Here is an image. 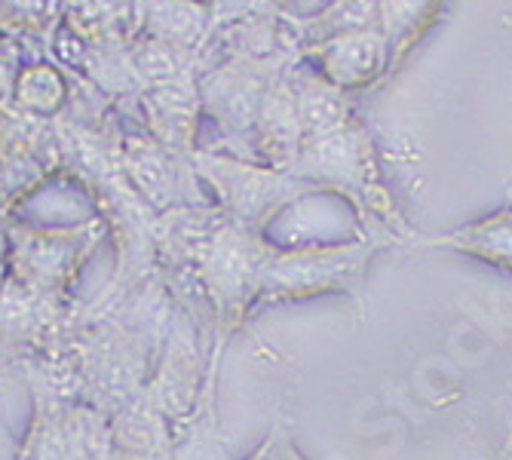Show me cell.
<instances>
[{"label": "cell", "instance_id": "cell-11", "mask_svg": "<svg viewBox=\"0 0 512 460\" xmlns=\"http://www.w3.org/2000/svg\"><path fill=\"white\" fill-rule=\"evenodd\" d=\"M411 243L427 246V249H448L454 255L473 258L488 267L512 273V206H503L467 224H457L448 234L414 237Z\"/></svg>", "mask_w": 512, "mask_h": 460}, {"label": "cell", "instance_id": "cell-12", "mask_svg": "<svg viewBox=\"0 0 512 460\" xmlns=\"http://www.w3.org/2000/svg\"><path fill=\"white\" fill-rule=\"evenodd\" d=\"M108 424L117 454L126 457H163L178 442L175 424L154 405L145 390L120 405L108 418Z\"/></svg>", "mask_w": 512, "mask_h": 460}, {"label": "cell", "instance_id": "cell-20", "mask_svg": "<svg viewBox=\"0 0 512 460\" xmlns=\"http://www.w3.org/2000/svg\"><path fill=\"white\" fill-rule=\"evenodd\" d=\"M249 460H307V457L298 451V445L292 442L289 430H286L283 424H279V427L255 448V454H252Z\"/></svg>", "mask_w": 512, "mask_h": 460}, {"label": "cell", "instance_id": "cell-26", "mask_svg": "<svg viewBox=\"0 0 512 460\" xmlns=\"http://www.w3.org/2000/svg\"><path fill=\"white\" fill-rule=\"evenodd\" d=\"M4 283H7V264H0V292H4Z\"/></svg>", "mask_w": 512, "mask_h": 460}, {"label": "cell", "instance_id": "cell-2", "mask_svg": "<svg viewBox=\"0 0 512 460\" xmlns=\"http://www.w3.org/2000/svg\"><path fill=\"white\" fill-rule=\"evenodd\" d=\"M384 246L356 237L350 243H316L298 249L273 246L261 273V304L310 301L322 295H359L368 267Z\"/></svg>", "mask_w": 512, "mask_h": 460}, {"label": "cell", "instance_id": "cell-19", "mask_svg": "<svg viewBox=\"0 0 512 460\" xmlns=\"http://www.w3.org/2000/svg\"><path fill=\"white\" fill-rule=\"evenodd\" d=\"M436 7V0H381L378 10L384 16V37L390 46V56H402L408 46L421 37L424 25L430 22V10Z\"/></svg>", "mask_w": 512, "mask_h": 460}, {"label": "cell", "instance_id": "cell-4", "mask_svg": "<svg viewBox=\"0 0 512 460\" xmlns=\"http://www.w3.org/2000/svg\"><path fill=\"white\" fill-rule=\"evenodd\" d=\"M191 169L212 188L218 203L215 209L227 221L258 230V234L289 203L316 194L310 184H304L289 172H276L264 163H246L227 154H209L200 148L191 157Z\"/></svg>", "mask_w": 512, "mask_h": 460}, {"label": "cell", "instance_id": "cell-9", "mask_svg": "<svg viewBox=\"0 0 512 460\" xmlns=\"http://www.w3.org/2000/svg\"><path fill=\"white\" fill-rule=\"evenodd\" d=\"M387 62H390V46L387 37L378 31H350L322 40L316 46L319 74L338 92L375 83L387 71Z\"/></svg>", "mask_w": 512, "mask_h": 460}, {"label": "cell", "instance_id": "cell-17", "mask_svg": "<svg viewBox=\"0 0 512 460\" xmlns=\"http://www.w3.org/2000/svg\"><path fill=\"white\" fill-rule=\"evenodd\" d=\"M10 105L37 120L59 117L68 105V83L53 65H25L13 83Z\"/></svg>", "mask_w": 512, "mask_h": 460}, {"label": "cell", "instance_id": "cell-10", "mask_svg": "<svg viewBox=\"0 0 512 460\" xmlns=\"http://www.w3.org/2000/svg\"><path fill=\"white\" fill-rule=\"evenodd\" d=\"M252 142L261 163L276 172H289L292 163L298 160V151L304 145V126L298 117L295 89L286 80H276L261 99L252 126Z\"/></svg>", "mask_w": 512, "mask_h": 460}, {"label": "cell", "instance_id": "cell-5", "mask_svg": "<svg viewBox=\"0 0 512 460\" xmlns=\"http://www.w3.org/2000/svg\"><path fill=\"white\" fill-rule=\"evenodd\" d=\"M117 160L132 194L142 200L154 215H163L175 206H184V172L191 163H181L166 154L151 135L126 132L117 138Z\"/></svg>", "mask_w": 512, "mask_h": 460}, {"label": "cell", "instance_id": "cell-24", "mask_svg": "<svg viewBox=\"0 0 512 460\" xmlns=\"http://www.w3.org/2000/svg\"><path fill=\"white\" fill-rule=\"evenodd\" d=\"M0 264H7V224L0 218Z\"/></svg>", "mask_w": 512, "mask_h": 460}, {"label": "cell", "instance_id": "cell-6", "mask_svg": "<svg viewBox=\"0 0 512 460\" xmlns=\"http://www.w3.org/2000/svg\"><path fill=\"white\" fill-rule=\"evenodd\" d=\"M145 393L154 405L184 430L200 411V353L191 335V322H181L166 338V350L160 356L157 372L148 378Z\"/></svg>", "mask_w": 512, "mask_h": 460}, {"label": "cell", "instance_id": "cell-23", "mask_svg": "<svg viewBox=\"0 0 512 460\" xmlns=\"http://www.w3.org/2000/svg\"><path fill=\"white\" fill-rule=\"evenodd\" d=\"M25 7H28V0H0V10H4V16H19L22 19Z\"/></svg>", "mask_w": 512, "mask_h": 460}, {"label": "cell", "instance_id": "cell-21", "mask_svg": "<svg viewBox=\"0 0 512 460\" xmlns=\"http://www.w3.org/2000/svg\"><path fill=\"white\" fill-rule=\"evenodd\" d=\"M13 46L0 40V108L13 102V83L19 77L16 71V59H13Z\"/></svg>", "mask_w": 512, "mask_h": 460}, {"label": "cell", "instance_id": "cell-13", "mask_svg": "<svg viewBox=\"0 0 512 460\" xmlns=\"http://www.w3.org/2000/svg\"><path fill=\"white\" fill-rule=\"evenodd\" d=\"M71 31L92 50L123 46L135 40L138 25L145 22L142 0H77L71 4Z\"/></svg>", "mask_w": 512, "mask_h": 460}, {"label": "cell", "instance_id": "cell-8", "mask_svg": "<svg viewBox=\"0 0 512 460\" xmlns=\"http://www.w3.org/2000/svg\"><path fill=\"white\" fill-rule=\"evenodd\" d=\"M273 83L276 80H267L258 65H224L209 74L197 89L203 111H209L230 138H246L252 135L261 99Z\"/></svg>", "mask_w": 512, "mask_h": 460}, {"label": "cell", "instance_id": "cell-1", "mask_svg": "<svg viewBox=\"0 0 512 460\" xmlns=\"http://www.w3.org/2000/svg\"><path fill=\"white\" fill-rule=\"evenodd\" d=\"M270 243L243 224L221 218L212 240L197 261V289L209 310V326L215 332L212 362L218 359L227 338L234 335L255 304H261V273L270 255Z\"/></svg>", "mask_w": 512, "mask_h": 460}, {"label": "cell", "instance_id": "cell-18", "mask_svg": "<svg viewBox=\"0 0 512 460\" xmlns=\"http://www.w3.org/2000/svg\"><path fill=\"white\" fill-rule=\"evenodd\" d=\"M129 65L142 83V89H154V86H169L175 80L191 77L188 71V56H184L178 46L154 37V34H142L129 43Z\"/></svg>", "mask_w": 512, "mask_h": 460}, {"label": "cell", "instance_id": "cell-16", "mask_svg": "<svg viewBox=\"0 0 512 460\" xmlns=\"http://www.w3.org/2000/svg\"><path fill=\"white\" fill-rule=\"evenodd\" d=\"M62 430L71 460H114L117 448L111 439L108 414L83 399H71L62 408Z\"/></svg>", "mask_w": 512, "mask_h": 460}, {"label": "cell", "instance_id": "cell-14", "mask_svg": "<svg viewBox=\"0 0 512 460\" xmlns=\"http://www.w3.org/2000/svg\"><path fill=\"white\" fill-rule=\"evenodd\" d=\"M28 381L34 396V418L25 442L19 445V460H71L62 430V408L68 399L34 375H28Z\"/></svg>", "mask_w": 512, "mask_h": 460}, {"label": "cell", "instance_id": "cell-7", "mask_svg": "<svg viewBox=\"0 0 512 460\" xmlns=\"http://www.w3.org/2000/svg\"><path fill=\"white\" fill-rule=\"evenodd\" d=\"M142 114L154 142L181 163H191L197 154V132L203 117V102L194 77L175 80L169 86H154L142 92Z\"/></svg>", "mask_w": 512, "mask_h": 460}, {"label": "cell", "instance_id": "cell-3", "mask_svg": "<svg viewBox=\"0 0 512 460\" xmlns=\"http://www.w3.org/2000/svg\"><path fill=\"white\" fill-rule=\"evenodd\" d=\"M105 240V221L74 227H7V276L40 295L68 298L83 264Z\"/></svg>", "mask_w": 512, "mask_h": 460}, {"label": "cell", "instance_id": "cell-25", "mask_svg": "<svg viewBox=\"0 0 512 460\" xmlns=\"http://www.w3.org/2000/svg\"><path fill=\"white\" fill-rule=\"evenodd\" d=\"M497 460H512V436L503 442V448H500V457Z\"/></svg>", "mask_w": 512, "mask_h": 460}, {"label": "cell", "instance_id": "cell-22", "mask_svg": "<svg viewBox=\"0 0 512 460\" xmlns=\"http://www.w3.org/2000/svg\"><path fill=\"white\" fill-rule=\"evenodd\" d=\"M0 460H19V445L10 439L4 421H0Z\"/></svg>", "mask_w": 512, "mask_h": 460}, {"label": "cell", "instance_id": "cell-15", "mask_svg": "<svg viewBox=\"0 0 512 460\" xmlns=\"http://www.w3.org/2000/svg\"><path fill=\"white\" fill-rule=\"evenodd\" d=\"M145 34H154L188 56L206 37L209 16L197 0H145Z\"/></svg>", "mask_w": 512, "mask_h": 460}]
</instances>
